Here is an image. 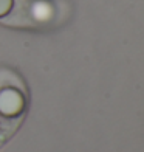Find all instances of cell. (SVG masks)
I'll return each instance as SVG.
<instances>
[{
	"label": "cell",
	"instance_id": "1",
	"mask_svg": "<svg viewBox=\"0 0 144 152\" xmlns=\"http://www.w3.org/2000/svg\"><path fill=\"white\" fill-rule=\"evenodd\" d=\"M11 11L0 22L14 28H51L65 22V2L62 0H14Z\"/></svg>",
	"mask_w": 144,
	"mask_h": 152
},
{
	"label": "cell",
	"instance_id": "2",
	"mask_svg": "<svg viewBox=\"0 0 144 152\" xmlns=\"http://www.w3.org/2000/svg\"><path fill=\"white\" fill-rule=\"evenodd\" d=\"M25 109V92L16 86L0 87V115L6 118H16Z\"/></svg>",
	"mask_w": 144,
	"mask_h": 152
},
{
	"label": "cell",
	"instance_id": "3",
	"mask_svg": "<svg viewBox=\"0 0 144 152\" xmlns=\"http://www.w3.org/2000/svg\"><path fill=\"white\" fill-rule=\"evenodd\" d=\"M12 2H14V0H0V19L5 17L11 11Z\"/></svg>",
	"mask_w": 144,
	"mask_h": 152
}]
</instances>
